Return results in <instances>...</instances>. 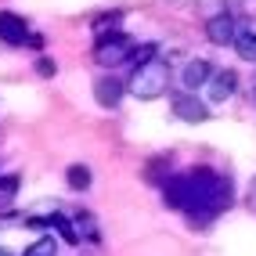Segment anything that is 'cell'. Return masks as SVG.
Returning <instances> with one entry per match:
<instances>
[{"instance_id": "cell-1", "label": "cell", "mask_w": 256, "mask_h": 256, "mask_svg": "<svg viewBox=\"0 0 256 256\" xmlns=\"http://www.w3.org/2000/svg\"><path fill=\"white\" fill-rule=\"evenodd\" d=\"M162 195L170 206L184 210L188 216H216L220 210L231 206V184L206 166L170 177L162 184Z\"/></svg>"}, {"instance_id": "cell-2", "label": "cell", "mask_w": 256, "mask_h": 256, "mask_svg": "<svg viewBox=\"0 0 256 256\" xmlns=\"http://www.w3.org/2000/svg\"><path fill=\"white\" fill-rule=\"evenodd\" d=\"M166 87H170V65H166L159 54L152 58V62H144V65H138V69L130 72V80H126V90H130L134 98H141V101L162 98Z\"/></svg>"}, {"instance_id": "cell-3", "label": "cell", "mask_w": 256, "mask_h": 256, "mask_svg": "<svg viewBox=\"0 0 256 256\" xmlns=\"http://www.w3.org/2000/svg\"><path fill=\"white\" fill-rule=\"evenodd\" d=\"M134 54H138V44L126 32H108V36H98L94 44V62L101 69H116L123 62H134Z\"/></svg>"}, {"instance_id": "cell-4", "label": "cell", "mask_w": 256, "mask_h": 256, "mask_svg": "<svg viewBox=\"0 0 256 256\" xmlns=\"http://www.w3.org/2000/svg\"><path fill=\"white\" fill-rule=\"evenodd\" d=\"M0 44H8V47H22V44L40 47L44 40L29 32V26H26L22 14H14V11H0Z\"/></svg>"}, {"instance_id": "cell-5", "label": "cell", "mask_w": 256, "mask_h": 256, "mask_svg": "<svg viewBox=\"0 0 256 256\" xmlns=\"http://www.w3.org/2000/svg\"><path fill=\"white\" fill-rule=\"evenodd\" d=\"M213 72H216V69H213L206 58H188L184 69H180V87H184V94H195V90H202V87H210Z\"/></svg>"}, {"instance_id": "cell-6", "label": "cell", "mask_w": 256, "mask_h": 256, "mask_svg": "<svg viewBox=\"0 0 256 256\" xmlns=\"http://www.w3.org/2000/svg\"><path fill=\"white\" fill-rule=\"evenodd\" d=\"M170 108H174V116L184 119V123H206V119H210L206 101H198L195 94H184V90L170 98Z\"/></svg>"}, {"instance_id": "cell-7", "label": "cell", "mask_w": 256, "mask_h": 256, "mask_svg": "<svg viewBox=\"0 0 256 256\" xmlns=\"http://www.w3.org/2000/svg\"><path fill=\"white\" fill-rule=\"evenodd\" d=\"M238 26L234 22V14H213V18H206V36H210V44H216V47H234V36H238Z\"/></svg>"}, {"instance_id": "cell-8", "label": "cell", "mask_w": 256, "mask_h": 256, "mask_svg": "<svg viewBox=\"0 0 256 256\" xmlns=\"http://www.w3.org/2000/svg\"><path fill=\"white\" fill-rule=\"evenodd\" d=\"M123 94H126V83H119L116 76H98V80H94V98H98V105L116 108L119 101H123Z\"/></svg>"}, {"instance_id": "cell-9", "label": "cell", "mask_w": 256, "mask_h": 256, "mask_svg": "<svg viewBox=\"0 0 256 256\" xmlns=\"http://www.w3.org/2000/svg\"><path fill=\"white\" fill-rule=\"evenodd\" d=\"M206 90H210V101H231L234 90H238V76L231 69H216Z\"/></svg>"}, {"instance_id": "cell-10", "label": "cell", "mask_w": 256, "mask_h": 256, "mask_svg": "<svg viewBox=\"0 0 256 256\" xmlns=\"http://www.w3.org/2000/svg\"><path fill=\"white\" fill-rule=\"evenodd\" d=\"M69 224H72V238H87V242H98V220H94V213H87V210H80V213H72L69 216Z\"/></svg>"}, {"instance_id": "cell-11", "label": "cell", "mask_w": 256, "mask_h": 256, "mask_svg": "<svg viewBox=\"0 0 256 256\" xmlns=\"http://www.w3.org/2000/svg\"><path fill=\"white\" fill-rule=\"evenodd\" d=\"M234 54L242 62H256V29L252 26H242L234 36Z\"/></svg>"}, {"instance_id": "cell-12", "label": "cell", "mask_w": 256, "mask_h": 256, "mask_svg": "<svg viewBox=\"0 0 256 256\" xmlns=\"http://www.w3.org/2000/svg\"><path fill=\"white\" fill-rule=\"evenodd\" d=\"M65 180H69L72 192H87V188H90V170L87 166H69V170H65Z\"/></svg>"}, {"instance_id": "cell-13", "label": "cell", "mask_w": 256, "mask_h": 256, "mask_svg": "<svg viewBox=\"0 0 256 256\" xmlns=\"http://www.w3.org/2000/svg\"><path fill=\"white\" fill-rule=\"evenodd\" d=\"M58 252V242H54V234H47V238H36L22 256H54Z\"/></svg>"}, {"instance_id": "cell-14", "label": "cell", "mask_w": 256, "mask_h": 256, "mask_svg": "<svg viewBox=\"0 0 256 256\" xmlns=\"http://www.w3.org/2000/svg\"><path fill=\"white\" fill-rule=\"evenodd\" d=\"M36 72H40V76H54V72H58V65L50 62V58H40V62H36Z\"/></svg>"}, {"instance_id": "cell-15", "label": "cell", "mask_w": 256, "mask_h": 256, "mask_svg": "<svg viewBox=\"0 0 256 256\" xmlns=\"http://www.w3.org/2000/svg\"><path fill=\"white\" fill-rule=\"evenodd\" d=\"M14 184L18 177H0V195H14Z\"/></svg>"}, {"instance_id": "cell-16", "label": "cell", "mask_w": 256, "mask_h": 256, "mask_svg": "<svg viewBox=\"0 0 256 256\" xmlns=\"http://www.w3.org/2000/svg\"><path fill=\"white\" fill-rule=\"evenodd\" d=\"M252 94H256V83H252Z\"/></svg>"}, {"instance_id": "cell-17", "label": "cell", "mask_w": 256, "mask_h": 256, "mask_svg": "<svg viewBox=\"0 0 256 256\" xmlns=\"http://www.w3.org/2000/svg\"><path fill=\"white\" fill-rule=\"evenodd\" d=\"M0 256H8V252H0Z\"/></svg>"}]
</instances>
